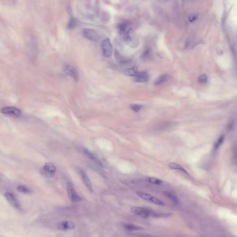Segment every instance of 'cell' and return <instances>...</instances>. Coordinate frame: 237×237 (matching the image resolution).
I'll use <instances>...</instances> for the list:
<instances>
[{
  "instance_id": "obj_1",
  "label": "cell",
  "mask_w": 237,
  "mask_h": 237,
  "mask_svg": "<svg viewBox=\"0 0 237 237\" xmlns=\"http://www.w3.org/2000/svg\"><path fill=\"white\" fill-rule=\"evenodd\" d=\"M123 36L125 42L129 47L132 48H136L138 47L139 41L132 28H129Z\"/></svg>"
},
{
  "instance_id": "obj_2",
  "label": "cell",
  "mask_w": 237,
  "mask_h": 237,
  "mask_svg": "<svg viewBox=\"0 0 237 237\" xmlns=\"http://www.w3.org/2000/svg\"><path fill=\"white\" fill-rule=\"evenodd\" d=\"M101 47L104 57L107 58L111 57L113 53V47L109 38H106L102 40Z\"/></svg>"
},
{
  "instance_id": "obj_3",
  "label": "cell",
  "mask_w": 237,
  "mask_h": 237,
  "mask_svg": "<svg viewBox=\"0 0 237 237\" xmlns=\"http://www.w3.org/2000/svg\"><path fill=\"white\" fill-rule=\"evenodd\" d=\"M130 210L132 213L135 215L140 216L144 218H147L149 216H151L153 212L148 208L140 207H131Z\"/></svg>"
},
{
  "instance_id": "obj_4",
  "label": "cell",
  "mask_w": 237,
  "mask_h": 237,
  "mask_svg": "<svg viewBox=\"0 0 237 237\" xmlns=\"http://www.w3.org/2000/svg\"><path fill=\"white\" fill-rule=\"evenodd\" d=\"M67 190L69 199L72 202H79L82 200V198L77 194L73 185L69 182L67 184Z\"/></svg>"
},
{
  "instance_id": "obj_5",
  "label": "cell",
  "mask_w": 237,
  "mask_h": 237,
  "mask_svg": "<svg viewBox=\"0 0 237 237\" xmlns=\"http://www.w3.org/2000/svg\"><path fill=\"white\" fill-rule=\"evenodd\" d=\"M136 194L138 195L142 199L146 200L147 201H149L152 203L155 204L160 205V206H164L165 205V204L163 201H161L160 200L158 199L157 198L153 197L151 195L148 194L147 193H143L142 192H137Z\"/></svg>"
},
{
  "instance_id": "obj_6",
  "label": "cell",
  "mask_w": 237,
  "mask_h": 237,
  "mask_svg": "<svg viewBox=\"0 0 237 237\" xmlns=\"http://www.w3.org/2000/svg\"><path fill=\"white\" fill-rule=\"evenodd\" d=\"M82 34L85 38L92 41H97L100 38L98 34L93 29L85 28L83 29Z\"/></svg>"
},
{
  "instance_id": "obj_7",
  "label": "cell",
  "mask_w": 237,
  "mask_h": 237,
  "mask_svg": "<svg viewBox=\"0 0 237 237\" xmlns=\"http://www.w3.org/2000/svg\"><path fill=\"white\" fill-rule=\"evenodd\" d=\"M64 71L65 73L73 78L76 82L79 79V74L77 70L72 65L66 64L64 66Z\"/></svg>"
},
{
  "instance_id": "obj_8",
  "label": "cell",
  "mask_w": 237,
  "mask_h": 237,
  "mask_svg": "<svg viewBox=\"0 0 237 237\" xmlns=\"http://www.w3.org/2000/svg\"><path fill=\"white\" fill-rule=\"evenodd\" d=\"M56 172V167L53 164L51 163H47L43 166L42 173L48 177H53Z\"/></svg>"
},
{
  "instance_id": "obj_9",
  "label": "cell",
  "mask_w": 237,
  "mask_h": 237,
  "mask_svg": "<svg viewBox=\"0 0 237 237\" xmlns=\"http://www.w3.org/2000/svg\"><path fill=\"white\" fill-rule=\"evenodd\" d=\"M76 227V224L71 221H62L58 223L57 225V229L61 231H70L73 230Z\"/></svg>"
},
{
  "instance_id": "obj_10",
  "label": "cell",
  "mask_w": 237,
  "mask_h": 237,
  "mask_svg": "<svg viewBox=\"0 0 237 237\" xmlns=\"http://www.w3.org/2000/svg\"><path fill=\"white\" fill-rule=\"evenodd\" d=\"M6 199L7 200L10 204L12 205L14 208L17 209H21V205L19 203V201H18L16 197L14 196L12 193L10 192H6L4 194Z\"/></svg>"
},
{
  "instance_id": "obj_11",
  "label": "cell",
  "mask_w": 237,
  "mask_h": 237,
  "mask_svg": "<svg viewBox=\"0 0 237 237\" xmlns=\"http://www.w3.org/2000/svg\"><path fill=\"white\" fill-rule=\"evenodd\" d=\"M1 113L7 115L20 117L21 115V112L20 109L14 107H6L1 109Z\"/></svg>"
},
{
  "instance_id": "obj_12",
  "label": "cell",
  "mask_w": 237,
  "mask_h": 237,
  "mask_svg": "<svg viewBox=\"0 0 237 237\" xmlns=\"http://www.w3.org/2000/svg\"><path fill=\"white\" fill-rule=\"evenodd\" d=\"M79 173L82 179L83 180L84 184H85L86 187L91 192H93V187L92 183L91 182L90 180L88 177L87 175L86 174V172L84 170H81L79 171Z\"/></svg>"
},
{
  "instance_id": "obj_13",
  "label": "cell",
  "mask_w": 237,
  "mask_h": 237,
  "mask_svg": "<svg viewBox=\"0 0 237 237\" xmlns=\"http://www.w3.org/2000/svg\"><path fill=\"white\" fill-rule=\"evenodd\" d=\"M149 78V75L146 71L138 72L137 75L135 77V81L138 83H143L147 82Z\"/></svg>"
},
{
  "instance_id": "obj_14",
  "label": "cell",
  "mask_w": 237,
  "mask_h": 237,
  "mask_svg": "<svg viewBox=\"0 0 237 237\" xmlns=\"http://www.w3.org/2000/svg\"><path fill=\"white\" fill-rule=\"evenodd\" d=\"M84 151L85 154L87 155V156L90 159L94 161L95 163L97 164L98 166H99L100 167L103 168V164H102L101 162L100 161L99 159H98L97 157H95V155H94L92 153H91L89 150L87 149H84Z\"/></svg>"
},
{
  "instance_id": "obj_15",
  "label": "cell",
  "mask_w": 237,
  "mask_h": 237,
  "mask_svg": "<svg viewBox=\"0 0 237 237\" xmlns=\"http://www.w3.org/2000/svg\"><path fill=\"white\" fill-rule=\"evenodd\" d=\"M146 180L149 183L154 184L156 185H160V186H167L169 184L166 182L160 180L156 178L153 177H148L146 178Z\"/></svg>"
},
{
  "instance_id": "obj_16",
  "label": "cell",
  "mask_w": 237,
  "mask_h": 237,
  "mask_svg": "<svg viewBox=\"0 0 237 237\" xmlns=\"http://www.w3.org/2000/svg\"><path fill=\"white\" fill-rule=\"evenodd\" d=\"M163 194L166 196L168 199H170L171 201L175 204L177 206H179L180 203V201L179 198L175 196L174 195L169 192H163Z\"/></svg>"
},
{
  "instance_id": "obj_17",
  "label": "cell",
  "mask_w": 237,
  "mask_h": 237,
  "mask_svg": "<svg viewBox=\"0 0 237 237\" xmlns=\"http://www.w3.org/2000/svg\"><path fill=\"white\" fill-rule=\"evenodd\" d=\"M169 167L172 170H179L181 171L182 172L185 173V174L190 176L189 173L187 172V171L185 170V169L183 167V166L180 165L179 164L175 163H171L169 164L168 165Z\"/></svg>"
},
{
  "instance_id": "obj_18",
  "label": "cell",
  "mask_w": 237,
  "mask_h": 237,
  "mask_svg": "<svg viewBox=\"0 0 237 237\" xmlns=\"http://www.w3.org/2000/svg\"><path fill=\"white\" fill-rule=\"evenodd\" d=\"M128 26H129V24L128 22H126V21L122 22L118 25V30L121 35H124L127 33V32L129 29L128 28Z\"/></svg>"
},
{
  "instance_id": "obj_19",
  "label": "cell",
  "mask_w": 237,
  "mask_h": 237,
  "mask_svg": "<svg viewBox=\"0 0 237 237\" xmlns=\"http://www.w3.org/2000/svg\"><path fill=\"white\" fill-rule=\"evenodd\" d=\"M138 73V69L137 67L136 66H134L126 70L125 72V74L126 75V76L135 77L137 75Z\"/></svg>"
},
{
  "instance_id": "obj_20",
  "label": "cell",
  "mask_w": 237,
  "mask_h": 237,
  "mask_svg": "<svg viewBox=\"0 0 237 237\" xmlns=\"http://www.w3.org/2000/svg\"><path fill=\"white\" fill-rule=\"evenodd\" d=\"M124 227L125 229L128 231H142L145 230L144 228L138 225H135L130 224H127L124 225Z\"/></svg>"
},
{
  "instance_id": "obj_21",
  "label": "cell",
  "mask_w": 237,
  "mask_h": 237,
  "mask_svg": "<svg viewBox=\"0 0 237 237\" xmlns=\"http://www.w3.org/2000/svg\"><path fill=\"white\" fill-rule=\"evenodd\" d=\"M168 76L166 74L162 75L161 76L158 77V78L155 81V85L156 86H159L161 85L162 84L165 83L166 81L167 80Z\"/></svg>"
},
{
  "instance_id": "obj_22",
  "label": "cell",
  "mask_w": 237,
  "mask_h": 237,
  "mask_svg": "<svg viewBox=\"0 0 237 237\" xmlns=\"http://www.w3.org/2000/svg\"><path fill=\"white\" fill-rule=\"evenodd\" d=\"M16 190L21 193H23L25 194H29L32 192V191L30 188L27 187L24 185H20L16 188Z\"/></svg>"
},
{
  "instance_id": "obj_23",
  "label": "cell",
  "mask_w": 237,
  "mask_h": 237,
  "mask_svg": "<svg viewBox=\"0 0 237 237\" xmlns=\"http://www.w3.org/2000/svg\"><path fill=\"white\" fill-rule=\"evenodd\" d=\"M172 214H171V213H161L152 212L151 216L155 218H166L171 216Z\"/></svg>"
},
{
  "instance_id": "obj_24",
  "label": "cell",
  "mask_w": 237,
  "mask_h": 237,
  "mask_svg": "<svg viewBox=\"0 0 237 237\" xmlns=\"http://www.w3.org/2000/svg\"><path fill=\"white\" fill-rule=\"evenodd\" d=\"M130 108L131 109H132L133 111L135 112H138L141 109L143 108V105H141L136 104H132L130 105Z\"/></svg>"
},
{
  "instance_id": "obj_25",
  "label": "cell",
  "mask_w": 237,
  "mask_h": 237,
  "mask_svg": "<svg viewBox=\"0 0 237 237\" xmlns=\"http://www.w3.org/2000/svg\"><path fill=\"white\" fill-rule=\"evenodd\" d=\"M118 56H116V58L118 59V62H120V64H127V63L130 62V60L127 58H124V57H122L121 56H120V55L118 54Z\"/></svg>"
},
{
  "instance_id": "obj_26",
  "label": "cell",
  "mask_w": 237,
  "mask_h": 237,
  "mask_svg": "<svg viewBox=\"0 0 237 237\" xmlns=\"http://www.w3.org/2000/svg\"><path fill=\"white\" fill-rule=\"evenodd\" d=\"M150 56H151V50L149 48H148L146 49L144 52L142 53L141 57L143 59L147 60L150 58Z\"/></svg>"
},
{
  "instance_id": "obj_27",
  "label": "cell",
  "mask_w": 237,
  "mask_h": 237,
  "mask_svg": "<svg viewBox=\"0 0 237 237\" xmlns=\"http://www.w3.org/2000/svg\"><path fill=\"white\" fill-rule=\"evenodd\" d=\"M77 25L76 20L73 19V18H72L71 20L69 23H68V28L69 29H73L77 26Z\"/></svg>"
},
{
  "instance_id": "obj_28",
  "label": "cell",
  "mask_w": 237,
  "mask_h": 237,
  "mask_svg": "<svg viewBox=\"0 0 237 237\" xmlns=\"http://www.w3.org/2000/svg\"><path fill=\"white\" fill-rule=\"evenodd\" d=\"M224 137L223 135L221 136L220 138H219L217 142H216L215 145V146H214V149H215V150L217 149L218 148L221 146V145L222 144V143H223V140H224Z\"/></svg>"
},
{
  "instance_id": "obj_29",
  "label": "cell",
  "mask_w": 237,
  "mask_h": 237,
  "mask_svg": "<svg viewBox=\"0 0 237 237\" xmlns=\"http://www.w3.org/2000/svg\"><path fill=\"white\" fill-rule=\"evenodd\" d=\"M198 81L201 84H205L208 81V77L205 75H202L199 77Z\"/></svg>"
},
{
  "instance_id": "obj_30",
  "label": "cell",
  "mask_w": 237,
  "mask_h": 237,
  "mask_svg": "<svg viewBox=\"0 0 237 237\" xmlns=\"http://www.w3.org/2000/svg\"><path fill=\"white\" fill-rule=\"evenodd\" d=\"M234 151V155H233V157H234V160L235 162L237 163V147L235 148Z\"/></svg>"
},
{
  "instance_id": "obj_31",
  "label": "cell",
  "mask_w": 237,
  "mask_h": 237,
  "mask_svg": "<svg viewBox=\"0 0 237 237\" xmlns=\"http://www.w3.org/2000/svg\"><path fill=\"white\" fill-rule=\"evenodd\" d=\"M196 19H197V16L195 15H191L188 17V20L191 22L195 21Z\"/></svg>"
}]
</instances>
